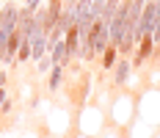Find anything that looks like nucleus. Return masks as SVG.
<instances>
[{
    "label": "nucleus",
    "mask_w": 160,
    "mask_h": 138,
    "mask_svg": "<svg viewBox=\"0 0 160 138\" xmlns=\"http://www.w3.org/2000/svg\"><path fill=\"white\" fill-rule=\"evenodd\" d=\"M127 14H130V0H122L116 14L111 17V25H108V39H111V47L119 50L122 39H124V25H127Z\"/></svg>",
    "instance_id": "1"
},
{
    "label": "nucleus",
    "mask_w": 160,
    "mask_h": 138,
    "mask_svg": "<svg viewBox=\"0 0 160 138\" xmlns=\"http://www.w3.org/2000/svg\"><path fill=\"white\" fill-rule=\"evenodd\" d=\"M155 25H158V3H155V0H146L144 11H141V19H138L135 42H141L144 36H152V33H155Z\"/></svg>",
    "instance_id": "2"
},
{
    "label": "nucleus",
    "mask_w": 160,
    "mask_h": 138,
    "mask_svg": "<svg viewBox=\"0 0 160 138\" xmlns=\"http://www.w3.org/2000/svg\"><path fill=\"white\" fill-rule=\"evenodd\" d=\"M17 17H19V6L11 3V0H6L0 6V31L6 33V36H11L17 31Z\"/></svg>",
    "instance_id": "3"
},
{
    "label": "nucleus",
    "mask_w": 160,
    "mask_h": 138,
    "mask_svg": "<svg viewBox=\"0 0 160 138\" xmlns=\"http://www.w3.org/2000/svg\"><path fill=\"white\" fill-rule=\"evenodd\" d=\"M64 42H66V64H72L75 58H80V33H78V28H69L64 33Z\"/></svg>",
    "instance_id": "4"
},
{
    "label": "nucleus",
    "mask_w": 160,
    "mask_h": 138,
    "mask_svg": "<svg viewBox=\"0 0 160 138\" xmlns=\"http://www.w3.org/2000/svg\"><path fill=\"white\" fill-rule=\"evenodd\" d=\"M31 28H33V8L22 6V8H19V17H17V33H19L22 39H28V36H31Z\"/></svg>",
    "instance_id": "5"
},
{
    "label": "nucleus",
    "mask_w": 160,
    "mask_h": 138,
    "mask_svg": "<svg viewBox=\"0 0 160 138\" xmlns=\"http://www.w3.org/2000/svg\"><path fill=\"white\" fill-rule=\"evenodd\" d=\"M132 53H135V61H132V64H135V66H141L144 61L152 58V53H155V39H152V36H144V39H141V44L135 47Z\"/></svg>",
    "instance_id": "6"
},
{
    "label": "nucleus",
    "mask_w": 160,
    "mask_h": 138,
    "mask_svg": "<svg viewBox=\"0 0 160 138\" xmlns=\"http://www.w3.org/2000/svg\"><path fill=\"white\" fill-rule=\"evenodd\" d=\"M130 66H132V64H130L124 55L116 61V66H113V83H116V86H127V80H130Z\"/></svg>",
    "instance_id": "7"
},
{
    "label": "nucleus",
    "mask_w": 160,
    "mask_h": 138,
    "mask_svg": "<svg viewBox=\"0 0 160 138\" xmlns=\"http://www.w3.org/2000/svg\"><path fill=\"white\" fill-rule=\"evenodd\" d=\"M61 80H64V66H61V64H55V66L47 72V89H50V94L61 89Z\"/></svg>",
    "instance_id": "8"
},
{
    "label": "nucleus",
    "mask_w": 160,
    "mask_h": 138,
    "mask_svg": "<svg viewBox=\"0 0 160 138\" xmlns=\"http://www.w3.org/2000/svg\"><path fill=\"white\" fill-rule=\"evenodd\" d=\"M99 58H102V69H113L116 61H119V50H116V47H108Z\"/></svg>",
    "instance_id": "9"
},
{
    "label": "nucleus",
    "mask_w": 160,
    "mask_h": 138,
    "mask_svg": "<svg viewBox=\"0 0 160 138\" xmlns=\"http://www.w3.org/2000/svg\"><path fill=\"white\" fill-rule=\"evenodd\" d=\"M14 61H17V64H22V61H31V42H28V39H22V42H19V50H17Z\"/></svg>",
    "instance_id": "10"
},
{
    "label": "nucleus",
    "mask_w": 160,
    "mask_h": 138,
    "mask_svg": "<svg viewBox=\"0 0 160 138\" xmlns=\"http://www.w3.org/2000/svg\"><path fill=\"white\" fill-rule=\"evenodd\" d=\"M52 66H55V64H52V58H50V55H42V58L36 61V72H42V75H47V72L52 69Z\"/></svg>",
    "instance_id": "11"
},
{
    "label": "nucleus",
    "mask_w": 160,
    "mask_h": 138,
    "mask_svg": "<svg viewBox=\"0 0 160 138\" xmlns=\"http://www.w3.org/2000/svg\"><path fill=\"white\" fill-rule=\"evenodd\" d=\"M8 110H11V100H3L0 102V113H8Z\"/></svg>",
    "instance_id": "12"
},
{
    "label": "nucleus",
    "mask_w": 160,
    "mask_h": 138,
    "mask_svg": "<svg viewBox=\"0 0 160 138\" xmlns=\"http://www.w3.org/2000/svg\"><path fill=\"white\" fill-rule=\"evenodd\" d=\"M25 6H28V8H33V11H36V8H39V6H42V0H25Z\"/></svg>",
    "instance_id": "13"
},
{
    "label": "nucleus",
    "mask_w": 160,
    "mask_h": 138,
    "mask_svg": "<svg viewBox=\"0 0 160 138\" xmlns=\"http://www.w3.org/2000/svg\"><path fill=\"white\" fill-rule=\"evenodd\" d=\"M6 83H8V72H3V69H0V86H6Z\"/></svg>",
    "instance_id": "14"
},
{
    "label": "nucleus",
    "mask_w": 160,
    "mask_h": 138,
    "mask_svg": "<svg viewBox=\"0 0 160 138\" xmlns=\"http://www.w3.org/2000/svg\"><path fill=\"white\" fill-rule=\"evenodd\" d=\"M3 100H8V89H6V86H0V102H3Z\"/></svg>",
    "instance_id": "15"
},
{
    "label": "nucleus",
    "mask_w": 160,
    "mask_h": 138,
    "mask_svg": "<svg viewBox=\"0 0 160 138\" xmlns=\"http://www.w3.org/2000/svg\"><path fill=\"white\" fill-rule=\"evenodd\" d=\"M0 64H3V61H0Z\"/></svg>",
    "instance_id": "16"
}]
</instances>
